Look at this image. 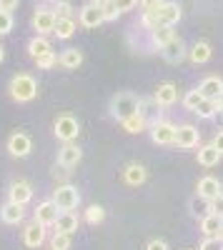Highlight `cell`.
Returning a JSON list of instances; mask_svg holds the SVG:
<instances>
[{
    "label": "cell",
    "instance_id": "cell-1",
    "mask_svg": "<svg viewBox=\"0 0 223 250\" xmlns=\"http://www.w3.org/2000/svg\"><path fill=\"white\" fill-rule=\"evenodd\" d=\"M8 90H10V98H13L15 103H30V100L38 95V83H35V78L28 75V73H18V75L10 78Z\"/></svg>",
    "mask_w": 223,
    "mask_h": 250
},
{
    "label": "cell",
    "instance_id": "cell-2",
    "mask_svg": "<svg viewBox=\"0 0 223 250\" xmlns=\"http://www.w3.org/2000/svg\"><path fill=\"white\" fill-rule=\"evenodd\" d=\"M138 108H140V98H135L133 93H118L111 100V115L120 123H123L126 118H131V115H135Z\"/></svg>",
    "mask_w": 223,
    "mask_h": 250
},
{
    "label": "cell",
    "instance_id": "cell-3",
    "mask_svg": "<svg viewBox=\"0 0 223 250\" xmlns=\"http://www.w3.org/2000/svg\"><path fill=\"white\" fill-rule=\"evenodd\" d=\"M53 203L60 208V210H75L80 203V193L78 188L70 183H58V188L53 190Z\"/></svg>",
    "mask_w": 223,
    "mask_h": 250
},
{
    "label": "cell",
    "instance_id": "cell-4",
    "mask_svg": "<svg viewBox=\"0 0 223 250\" xmlns=\"http://www.w3.org/2000/svg\"><path fill=\"white\" fill-rule=\"evenodd\" d=\"M55 138L58 140H63V143H73L75 138H78V130H80V125H78V120L73 118V115H68V113H63V115H58L55 118Z\"/></svg>",
    "mask_w": 223,
    "mask_h": 250
},
{
    "label": "cell",
    "instance_id": "cell-5",
    "mask_svg": "<svg viewBox=\"0 0 223 250\" xmlns=\"http://www.w3.org/2000/svg\"><path fill=\"white\" fill-rule=\"evenodd\" d=\"M151 138L156 145H171L176 143V125L168 120H153L151 123Z\"/></svg>",
    "mask_w": 223,
    "mask_h": 250
},
{
    "label": "cell",
    "instance_id": "cell-6",
    "mask_svg": "<svg viewBox=\"0 0 223 250\" xmlns=\"http://www.w3.org/2000/svg\"><path fill=\"white\" fill-rule=\"evenodd\" d=\"M60 208L53 203V198L50 200H43V203H38V208H35V213H33V220L35 223H40L43 228H50V225H55V220H58V213Z\"/></svg>",
    "mask_w": 223,
    "mask_h": 250
},
{
    "label": "cell",
    "instance_id": "cell-7",
    "mask_svg": "<svg viewBox=\"0 0 223 250\" xmlns=\"http://www.w3.org/2000/svg\"><path fill=\"white\" fill-rule=\"evenodd\" d=\"M198 140H201V133H198L196 125L186 123V125H178V128H176V145H178V148L191 150V148L198 145Z\"/></svg>",
    "mask_w": 223,
    "mask_h": 250
},
{
    "label": "cell",
    "instance_id": "cell-8",
    "mask_svg": "<svg viewBox=\"0 0 223 250\" xmlns=\"http://www.w3.org/2000/svg\"><path fill=\"white\" fill-rule=\"evenodd\" d=\"M55 20H58V18H55L50 10H40V8H35L30 25H33V30H35L38 35H48V33L55 30Z\"/></svg>",
    "mask_w": 223,
    "mask_h": 250
},
{
    "label": "cell",
    "instance_id": "cell-9",
    "mask_svg": "<svg viewBox=\"0 0 223 250\" xmlns=\"http://www.w3.org/2000/svg\"><path fill=\"white\" fill-rule=\"evenodd\" d=\"M78 20H80V25H83V28H98V25H103V23H106L103 8H98L95 3H88V5L80 8Z\"/></svg>",
    "mask_w": 223,
    "mask_h": 250
},
{
    "label": "cell",
    "instance_id": "cell-10",
    "mask_svg": "<svg viewBox=\"0 0 223 250\" xmlns=\"http://www.w3.org/2000/svg\"><path fill=\"white\" fill-rule=\"evenodd\" d=\"M30 150H33V140L25 133H13L8 138V153L13 158H25V155H30Z\"/></svg>",
    "mask_w": 223,
    "mask_h": 250
},
{
    "label": "cell",
    "instance_id": "cell-11",
    "mask_svg": "<svg viewBox=\"0 0 223 250\" xmlns=\"http://www.w3.org/2000/svg\"><path fill=\"white\" fill-rule=\"evenodd\" d=\"M80 158H83V150L78 148L75 143H63V148L58 150V165H63V168H75V165L80 163Z\"/></svg>",
    "mask_w": 223,
    "mask_h": 250
},
{
    "label": "cell",
    "instance_id": "cell-12",
    "mask_svg": "<svg viewBox=\"0 0 223 250\" xmlns=\"http://www.w3.org/2000/svg\"><path fill=\"white\" fill-rule=\"evenodd\" d=\"M156 15H158V23H160V25H171V28H173L183 13H180V5H178V3H173V0H166V3L156 10Z\"/></svg>",
    "mask_w": 223,
    "mask_h": 250
},
{
    "label": "cell",
    "instance_id": "cell-13",
    "mask_svg": "<svg viewBox=\"0 0 223 250\" xmlns=\"http://www.w3.org/2000/svg\"><path fill=\"white\" fill-rule=\"evenodd\" d=\"M8 200L18 203V205H28L33 200V188L25 180H15L10 183V190H8Z\"/></svg>",
    "mask_w": 223,
    "mask_h": 250
},
{
    "label": "cell",
    "instance_id": "cell-14",
    "mask_svg": "<svg viewBox=\"0 0 223 250\" xmlns=\"http://www.w3.org/2000/svg\"><path fill=\"white\" fill-rule=\"evenodd\" d=\"M160 55H163L168 62H173V65H178L180 60H186V58H188V50H186V45H183V40L176 35L166 48H160Z\"/></svg>",
    "mask_w": 223,
    "mask_h": 250
},
{
    "label": "cell",
    "instance_id": "cell-15",
    "mask_svg": "<svg viewBox=\"0 0 223 250\" xmlns=\"http://www.w3.org/2000/svg\"><path fill=\"white\" fill-rule=\"evenodd\" d=\"M23 243L28 245V248H40V245H43L45 243V228L43 225H40V223H28L25 228H23Z\"/></svg>",
    "mask_w": 223,
    "mask_h": 250
},
{
    "label": "cell",
    "instance_id": "cell-16",
    "mask_svg": "<svg viewBox=\"0 0 223 250\" xmlns=\"http://www.w3.org/2000/svg\"><path fill=\"white\" fill-rule=\"evenodd\" d=\"M25 218V205H18V203H3V208H0V220H3L5 225H18L23 223Z\"/></svg>",
    "mask_w": 223,
    "mask_h": 250
},
{
    "label": "cell",
    "instance_id": "cell-17",
    "mask_svg": "<svg viewBox=\"0 0 223 250\" xmlns=\"http://www.w3.org/2000/svg\"><path fill=\"white\" fill-rule=\"evenodd\" d=\"M198 93L203 95L206 100H218V95L223 93V80L218 75H208L206 80H201Z\"/></svg>",
    "mask_w": 223,
    "mask_h": 250
},
{
    "label": "cell",
    "instance_id": "cell-18",
    "mask_svg": "<svg viewBox=\"0 0 223 250\" xmlns=\"http://www.w3.org/2000/svg\"><path fill=\"white\" fill-rule=\"evenodd\" d=\"M153 100L158 103L160 108H168V105H173V103L178 100V88L173 85V83H163V85H158V88H156Z\"/></svg>",
    "mask_w": 223,
    "mask_h": 250
},
{
    "label": "cell",
    "instance_id": "cell-19",
    "mask_svg": "<svg viewBox=\"0 0 223 250\" xmlns=\"http://www.w3.org/2000/svg\"><path fill=\"white\" fill-rule=\"evenodd\" d=\"M40 10H50L55 18H73V5L68 0H43L40 5H35Z\"/></svg>",
    "mask_w": 223,
    "mask_h": 250
},
{
    "label": "cell",
    "instance_id": "cell-20",
    "mask_svg": "<svg viewBox=\"0 0 223 250\" xmlns=\"http://www.w3.org/2000/svg\"><path fill=\"white\" fill-rule=\"evenodd\" d=\"M221 190H223V185L218 183V178L206 175V178H201V180H198V195H201V198L213 200V198L221 195Z\"/></svg>",
    "mask_w": 223,
    "mask_h": 250
},
{
    "label": "cell",
    "instance_id": "cell-21",
    "mask_svg": "<svg viewBox=\"0 0 223 250\" xmlns=\"http://www.w3.org/2000/svg\"><path fill=\"white\" fill-rule=\"evenodd\" d=\"M148 38H151V45L160 50V48H166L171 40L176 38V30H173L171 25H158L153 33H148Z\"/></svg>",
    "mask_w": 223,
    "mask_h": 250
},
{
    "label": "cell",
    "instance_id": "cell-22",
    "mask_svg": "<svg viewBox=\"0 0 223 250\" xmlns=\"http://www.w3.org/2000/svg\"><path fill=\"white\" fill-rule=\"evenodd\" d=\"M211 55H213V50L206 40H198V43H193V48L188 50V58H191L193 65H203V62L211 60Z\"/></svg>",
    "mask_w": 223,
    "mask_h": 250
},
{
    "label": "cell",
    "instance_id": "cell-23",
    "mask_svg": "<svg viewBox=\"0 0 223 250\" xmlns=\"http://www.w3.org/2000/svg\"><path fill=\"white\" fill-rule=\"evenodd\" d=\"M48 53H53V45H50V40L45 38V35H35V38H30V43H28V55L35 60V58H43V55H48Z\"/></svg>",
    "mask_w": 223,
    "mask_h": 250
},
{
    "label": "cell",
    "instance_id": "cell-24",
    "mask_svg": "<svg viewBox=\"0 0 223 250\" xmlns=\"http://www.w3.org/2000/svg\"><path fill=\"white\" fill-rule=\"evenodd\" d=\"M123 180L128 183V185H143L146 180H148V170L143 168V165H138V163H131L128 168L123 170Z\"/></svg>",
    "mask_w": 223,
    "mask_h": 250
},
{
    "label": "cell",
    "instance_id": "cell-25",
    "mask_svg": "<svg viewBox=\"0 0 223 250\" xmlns=\"http://www.w3.org/2000/svg\"><path fill=\"white\" fill-rule=\"evenodd\" d=\"M55 230L58 233H75L78 230V218H75V213L73 210H60V215H58V220H55Z\"/></svg>",
    "mask_w": 223,
    "mask_h": 250
},
{
    "label": "cell",
    "instance_id": "cell-26",
    "mask_svg": "<svg viewBox=\"0 0 223 250\" xmlns=\"http://www.w3.org/2000/svg\"><path fill=\"white\" fill-rule=\"evenodd\" d=\"M223 158V153L216 148V145H203V148H198V163L203 165V168H213V165H218V160Z\"/></svg>",
    "mask_w": 223,
    "mask_h": 250
},
{
    "label": "cell",
    "instance_id": "cell-27",
    "mask_svg": "<svg viewBox=\"0 0 223 250\" xmlns=\"http://www.w3.org/2000/svg\"><path fill=\"white\" fill-rule=\"evenodd\" d=\"M58 58H60V68H66V70H75L83 65V53L78 48H66Z\"/></svg>",
    "mask_w": 223,
    "mask_h": 250
},
{
    "label": "cell",
    "instance_id": "cell-28",
    "mask_svg": "<svg viewBox=\"0 0 223 250\" xmlns=\"http://www.w3.org/2000/svg\"><path fill=\"white\" fill-rule=\"evenodd\" d=\"M148 118L143 115V113H135V115H131V118H126L123 123H120V125H123V130L126 133H131V135H138V133H143L146 128H148Z\"/></svg>",
    "mask_w": 223,
    "mask_h": 250
},
{
    "label": "cell",
    "instance_id": "cell-29",
    "mask_svg": "<svg viewBox=\"0 0 223 250\" xmlns=\"http://www.w3.org/2000/svg\"><path fill=\"white\" fill-rule=\"evenodd\" d=\"M75 28H78L75 25V18H58L53 35H58V40H68V38H73Z\"/></svg>",
    "mask_w": 223,
    "mask_h": 250
},
{
    "label": "cell",
    "instance_id": "cell-30",
    "mask_svg": "<svg viewBox=\"0 0 223 250\" xmlns=\"http://www.w3.org/2000/svg\"><path fill=\"white\" fill-rule=\"evenodd\" d=\"M223 228V218L221 215H213L208 213L203 220H201V230L206 233V238H218V230Z\"/></svg>",
    "mask_w": 223,
    "mask_h": 250
},
{
    "label": "cell",
    "instance_id": "cell-31",
    "mask_svg": "<svg viewBox=\"0 0 223 250\" xmlns=\"http://www.w3.org/2000/svg\"><path fill=\"white\" fill-rule=\"evenodd\" d=\"M196 115H198V118H203V120L216 118V115H218V100H206V98H203V103L198 105Z\"/></svg>",
    "mask_w": 223,
    "mask_h": 250
},
{
    "label": "cell",
    "instance_id": "cell-32",
    "mask_svg": "<svg viewBox=\"0 0 223 250\" xmlns=\"http://www.w3.org/2000/svg\"><path fill=\"white\" fill-rule=\"evenodd\" d=\"M70 245H73V238H70V233H53L50 235V250H70Z\"/></svg>",
    "mask_w": 223,
    "mask_h": 250
},
{
    "label": "cell",
    "instance_id": "cell-33",
    "mask_svg": "<svg viewBox=\"0 0 223 250\" xmlns=\"http://www.w3.org/2000/svg\"><path fill=\"white\" fill-rule=\"evenodd\" d=\"M83 218H86V223H90V225H100V223L106 220V210H103L100 205H90Z\"/></svg>",
    "mask_w": 223,
    "mask_h": 250
},
{
    "label": "cell",
    "instance_id": "cell-34",
    "mask_svg": "<svg viewBox=\"0 0 223 250\" xmlns=\"http://www.w3.org/2000/svg\"><path fill=\"white\" fill-rule=\"evenodd\" d=\"M35 65H38L40 70H53L55 65H60V58H58V53L53 50V53H48V55H43V58H35Z\"/></svg>",
    "mask_w": 223,
    "mask_h": 250
},
{
    "label": "cell",
    "instance_id": "cell-35",
    "mask_svg": "<svg viewBox=\"0 0 223 250\" xmlns=\"http://www.w3.org/2000/svg\"><path fill=\"white\" fill-rule=\"evenodd\" d=\"M191 210H193L196 215H203V218H206V215L211 213V200L201 198V195H198V198H193V200H191Z\"/></svg>",
    "mask_w": 223,
    "mask_h": 250
},
{
    "label": "cell",
    "instance_id": "cell-36",
    "mask_svg": "<svg viewBox=\"0 0 223 250\" xmlns=\"http://www.w3.org/2000/svg\"><path fill=\"white\" fill-rule=\"evenodd\" d=\"M201 103H203V95H201L198 90H191V93H186V95H183V105H186V110H191V113H196V110H198Z\"/></svg>",
    "mask_w": 223,
    "mask_h": 250
},
{
    "label": "cell",
    "instance_id": "cell-37",
    "mask_svg": "<svg viewBox=\"0 0 223 250\" xmlns=\"http://www.w3.org/2000/svg\"><path fill=\"white\" fill-rule=\"evenodd\" d=\"M158 25L160 23H158V15L156 13H143V18H140V28H143L146 33H153Z\"/></svg>",
    "mask_w": 223,
    "mask_h": 250
},
{
    "label": "cell",
    "instance_id": "cell-38",
    "mask_svg": "<svg viewBox=\"0 0 223 250\" xmlns=\"http://www.w3.org/2000/svg\"><path fill=\"white\" fill-rule=\"evenodd\" d=\"M13 30V13L0 10V35H8Z\"/></svg>",
    "mask_w": 223,
    "mask_h": 250
},
{
    "label": "cell",
    "instance_id": "cell-39",
    "mask_svg": "<svg viewBox=\"0 0 223 250\" xmlns=\"http://www.w3.org/2000/svg\"><path fill=\"white\" fill-rule=\"evenodd\" d=\"M163 3H166V0H140V10H143V13H156Z\"/></svg>",
    "mask_w": 223,
    "mask_h": 250
},
{
    "label": "cell",
    "instance_id": "cell-40",
    "mask_svg": "<svg viewBox=\"0 0 223 250\" xmlns=\"http://www.w3.org/2000/svg\"><path fill=\"white\" fill-rule=\"evenodd\" d=\"M198 250H223V243H221L218 238H206L203 243H201Z\"/></svg>",
    "mask_w": 223,
    "mask_h": 250
},
{
    "label": "cell",
    "instance_id": "cell-41",
    "mask_svg": "<svg viewBox=\"0 0 223 250\" xmlns=\"http://www.w3.org/2000/svg\"><path fill=\"white\" fill-rule=\"evenodd\" d=\"M211 213L223 218V190H221V195H218V198H213V200H211Z\"/></svg>",
    "mask_w": 223,
    "mask_h": 250
},
{
    "label": "cell",
    "instance_id": "cell-42",
    "mask_svg": "<svg viewBox=\"0 0 223 250\" xmlns=\"http://www.w3.org/2000/svg\"><path fill=\"white\" fill-rule=\"evenodd\" d=\"M138 3H140V0H115V5H118V10H120V13H128V10H133Z\"/></svg>",
    "mask_w": 223,
    "mask_h": 250
},
{
    "label": "cell",
    "instance_id": "cell-43",
    "mask_svg": "<svg viewBox=\"0 0 223 250\" xmlns=\"http://www.w3.org/2000/svg\"><path fill=\"white\" fill-rule=\"evenodd\" d=\"M118 15H120V10H118L115 3H111V5L103 8V18H106V20H118Z\"/></svg>",
    "mask_w": 223,
    "mask_h": 250
},
{
    "label": "cell",
    "instance_id": "cell-44",
    "mask_svg": "<svg viewBox=\"0 0 223 250\" xmlns=\"http://www.w3.org/2000/svg\"><path fill=\"white\" fill-rule=\"evenodd\" d=\"M18 3H20V0H0V10L13 13V10H18Z\"/></svg>",
    "mask_w": 223,
    "mask_h": 250
},
{
    "label": "cell",
    "instance_id": "cell-45",
    "mask_svg": "<svg viewBox=\"0 0 223 250\" xmlns=\"http://www.w3.org/2000/svg\"><path fill=\"white\" fill-rule=\"evenodd\" d=\"M146 250H168V245H166V240H151Z\"/></svg>",
    "mask_w": 223,
    "mask_h": 250
},
{
    "label": "cell",
    "instance_id": "cell-46",
    "mask_svg": "<svg viewBox=\"0 0 223 250\" xmlns=\"http://www.w3.org/2000/svg\"><path fill=\"white\" fill-rule=\"evenodd\" d=\"M68 168H63V165H60V168H58V165H55V170H53V175H55V180H66L68 178Z\"/></svg>",
    "mask_w": 223,
    "mask_h": 250
},
{
    "label": "cell",
    "instance_id": "cell-47",
    "mask_svg": "<svg viewBox=\"0 0 223 250\" xmlns=\"http://www.w3.org/2000/svg\"><path fill=\"white\" fill-rule=\"evenodd\" d=\"M213 145H216V148L223 153V130H218V133H216V138H213Z\"/></svg>",
    "mask_w": 223,
    "mask_h": 250
},
{
    "label": "cell",
    "instance_id": "cell-48",
    "mask_svg": "<svg viewBox=\"0 0 223 250\" xmlns=\"http://www.w3.org/2000/svg\"><path fill=\"white\" fill-rule=\"evenodd\" d=\"M90 3H95L98 8H106V5H111V3H115V0H90Z\"/></svg>",
    "mask_w": 223,
    "mask_h": 250
},
{
    "label": "cell",
    "instance_id": "cell-49",
    "mask_svg": "<svg viewBox=\"0 0 223 250\" xmlns=\"http://www.w3.org/2000/svg\"><path fill=\"white\" fill-rule=\"evenodd\" d=\"M216 120H218V125H221V130H223V110H218V115H216Z\"/></svg>",
    "mask_w": 223,
    "mask_h": 250
},
{
    "label": "cell",
    "instance_id": "cell-50",
    "mask_svg": "<svg viewBox=\"0 0 223 250\" xmlns=\"http://www.w3.org/2000/svg\"><path fill=\"white\" fill-rule=\"evenodd\" d=\"M3 60H5V48L0 45V62H3Z\"/></svg>",
    "mask_w": 223,
    "mask_h": 250
},
{
    "label": "cell",
    "instance_id": "cell-51",
    "mask_svg": "<svg viewBox=\"0 0 223 250\" xmlns=\"http://www.w3.org/2000/svg\"><path fill=\"white\" fill-rule=\"evenodd\" d=\"M218 110H223V93L218 95Z\"/></svg>",
    "mask_w": 223,
    "mask_h": 250
},
{
    "label": "cell",
    "instance_id": "cell-52",
    "mask_svg": "<svg viewBox=\"0 0 223 250\" xmlns=\"http://www.w3.org/2000/svg\"><path fill=\"white\" fill-rule=\"evenodd\" d=\"M218 240L223 243V228H221V230H218Z\"/></svg>",
    "mask_w": 223,
    "mask_h": 250
}]
</instances>
